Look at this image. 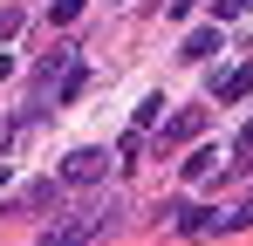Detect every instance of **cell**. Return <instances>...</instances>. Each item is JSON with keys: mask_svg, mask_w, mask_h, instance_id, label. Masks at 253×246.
<instances>
[{"mask_svg": "<svg viewBox=\"0 0 253 246\" xmlns=\"http://www.w3.org/2000/svg\"><path fill=\"white\" fill-rule=\"evenodd\" d=\"M110 219H117V205H110V199L76 205V212H62V219H55V226L42 233V246H89L96 233H103V226H110Z\"/></svg>", "mask_w": 253, "mask_h": 246, "instance_id": "6da1fadb", "label": "cell"}, {"mask_svg": "<svg viewBox=\"0 0 253 246\" xmlns=\"http://www.w3.org/2000/svg\"><path fill=\"white\" fill-rule=\"evenodd\" d=\"M103 171H110L103 151H69V158H62V185H96Z\"/></svg>", "mask_w": 253, "mask_h": 246, "instance_id": "7a4b0ae2", "label": "cell"}, {"mask_svg": "<svg viewBox=\"0 0 253 246\" xmlns=\"http://www.w3.org/2000/svg\"><path fill=\"white\" fill-rule=\"evenodd\" d=\"M178 233H185V240H206V233H226V212H212V205H185V212H178Z\"/></svg>", "mask_w": 253, "mask_h": 246, "instance_id": "3957f363", "label": "cell"}, {"mask_svg": "<svg viewBox=\"0 0 253 246\" xmlns=\"http://www.w3.org/2000/svg\"><path fill=\"white\" fill-rule=\"evenodd\" d=\"M55 199H62V185H48V178H42V185H28V192H14V199H7V212H48Z\"/></svg>", "mask_w": 253, "mask_h": 246, "instance_id": "277c9868", "label": "cell"}, {"mask_svg": "<svg viewBox=\"0 0 253 246\" xmlns=\"http://www.w3.org/2000/svg\"><path fill=\"white\" fill-rule=\"evenodd\" d=\"M199 130H206V110H178V117L165 123V144H192Z\"/></svg>", "mask_w": 253, "mask_h": 246, "instance_id": "5b68a950", "label": "cell"}, {"mask_svg": "<svg viewBox=\"0 0 253 246\" xmlns=\"http://www.w3.org/2000/svg\"><path fill=\"white\" fill-rule=\"evenodd\" d=\"M206 55H219V28H192L185 35V62H206Z\"/></svg>", "mask_w": 253, "mask_h": 246, "instance_id": "8992f818", "label": "cell"}, {"mask_svg": "<svg viewBox=\"0 0 253 246\" xmlns=\"http://www.w3.org/2000/svg\"><path fill=\"white\" fill-rule=\"evenodd\" d=\"M219 171H226V164H219V151H192V158H185V178H219Z\"/></svg>", "mask_w": 253, "mask_h": 246, "instance_id": "52a82bcc", "label": "cell"}, {"mask_svg": "<svg viewBox=\"0 0 253 246\" xmlns=\"http://www.w3.org/2000/svg\"><path fill=\"white\" fill-rule=\"evenodd\" d=\"M253 89V69H233V76L219 82V103H240V96H247Z\"/></svg>", "mask_w": 253, "mask_h": 246, "instance_id": "ba28073f", "label": "cell"}, {"mask_svg": "<svg viewBox=\"0 0 253 246\" xmlns=\"http://www.w3.org/2000/svg\"><path fill=\"white\" fill-rule=\"evenodd\" d=\"M233 14H253V0H212V21H233Z\"/></svg>", "mask_w": 253, "mask_h": 246, "instance_id": "9c48e42d", "label": "cell"}, {"mask_svg": "<svg viewBox=\"0 0 253 246\" xmlns=\"http://www.w3.org/2000/svg\"><path fill=\"white\" fill-rule=\"evenodd\" d=\"M158 110H165V96H144V103H137V130H151V123H158Z\"/></svg>", "mask_w": 253, "mask_h": 246, "instance_id": "30bf717a", "label": "cell"}, {"mask_svg": "<svg viewBox=\"0 0 253 246\" xmlns=\"http://www.w3.org/2000/svg\"><path fill=\"white\" fill-rule=\"evenodd\" d=\"M21 35V7H0V41H14Z\"/></svg>", "mask_w": 253, "mask_h": 246, "instance_id": "8fae6325", "label": "cell"}, {"mask_svg": "<svg viewBox=\"0 0 253 246\" xmlns=\"http://www.w3.org/2000/svg\"><path fill=\"white\" fill-rule=\"evenodd\" d=\"M226 226H253V192H247L240 205H233V212H226Z\"/></svg>", "mask_w": 253, "mask_h": 246, "instance_id": "7c38bea8", "label": "cell"}, {"mask_svg": "<svg viewBox=\"0 0 253 246\" xmlns=\"http://www.w3.org/2000/svg\"><path fill=\"white\" fill-rule=\"evenodd\" d=\"M48 14H55V21H76V14H83V0H48Z\"/></svg>", "mask_w": 253, "mask_h": 246, "instance_id": "4fadbf2b", "label": "cell"}, {"mask_svg": "<svg viewBox=\"0 0 253 246\" xmlns=\"http://www.w3.org/2000/svg\"><path fill=\"white\" fill-rule=\"evenodd\" d=\"M240 158H253V123H247V130H240Z\"/></svg>", "mask_w": 253, "mask_h": 246, "instance_id": "5bb4252c", "label": "cell"}, {"mask_svg": "<svg viewBox=\"0 0 253 246\" xmlns=\"http://www.w3.org/2000/svg\"><path fill=\"white\" fill-rule=\"evenodd\" d=\"M7 76H14V62H7V55H0V82H7Z\"/></svg>", "mask_w": 253, "mask_h": 246, "instance_id": "9a60e30c", "label": "cell"}, {"mask_svg": "<svg viewBox=\"0 0 253 246\" xmlns=\"http://www.w3.org/2000/svg\"><path fill=\"white\" fill-rule=\"evenodd\" d=\"M7 171H14V164H7V158H0V185H7Z\"/></svg>", "mask_w": 253, "mask_h": 246, "instance_id": "2e32d148", "label": "cell"}]
</instances>
